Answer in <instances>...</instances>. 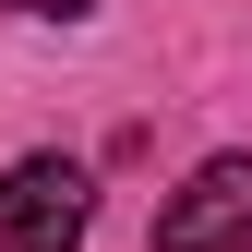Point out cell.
<instances>
[{
  "label": "cell",
  "mask_w": 252,
  "mask_h": 252,
  "mask_svg": "<svg viewBox=\"0 0 252 252\" xmlns=\"http://www.w3.org/2000/svg\"><path fill=\"white\" fill-rule=\"evenodd\" d=\"M84 216H96V180L72 156H12L0 168V252H84Z\"/></svg>",
  "instance_id": "6da1fadb"
},
{
  "label": "cell",
  "mask_w": 252,
  "mask_h": 252,
  "mask_svg": "<svg viewBox=\"0 0 252 252\" xmlns=\"http://www.w3.org/2000/svg\"><path fill=\"white\" fill-rule=\"evenodd\" d=\"M156 252H252V156H204L156 204Z\"/></svg>",
  "instance_id": "7a4b0ae2"
},
{
  "label": "cell",
  "mask_w": 252,
  "mask_h": 252,
  "mask_svg": "<svg viewBox=\"0 0 252 252\" xmlns=\"http://www.w3.org/2000/svg\"><path fill=\"white\" fill-rule=\"evenodd\" d=\"M0 12H60V24H72V12H84V0H0Z\"/></svg>",
  "instance_id": "3957f363"
}]
</instances>
